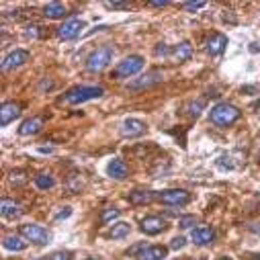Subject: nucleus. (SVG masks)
Masks as SVG:
<instances>
[{"instance_id":"nucleus-1","label":"nucleus","mask_w":260,"mask_h":260,"mask_svg":"<svg viewBox=\"0 0 260 260\" xmlns=\"http://www.w3.org/2000/svg\"><path fill=\"white\" fill-rule=\"evenodd\" d=\"M105 94V88L103 86H76L72 90H68L59 99V103L63 105H82L86 101H94V99H101Z\"/></svg>"},{"instance_id":"nucleus-11","label":"nucleus","mask_w":260,"mask_h":260,"mask_svg":"<svg viewBox=\"0 0 260 260\" xmlns=\"http://www.w3.org/2000/svg\"><path fill=\"white\" fill-rule=\"evenodd\" d=\"M168 230V221L160 215H150V217H144L142 219V232L146 236H158L162 232Z\"/></svg>"},{"instance_id":"nucleus-28","label":"nucleus","mask_w":260,"mask_h":260,"mask_svg":"<svg viewBox=\"0 0 260 260\" xmlns=\"http://www.w3.org/2000/svg\"><path fill=\"white\" fill-rule=\"evenodd\" d=\"M119 215H121V211H119V209H115V207H107V209H103V211H101V217H99V221H101L103 225H107V223L115 221Z\"/></svg>"},{"instance_id":"nucleus-23","label":"nucleus","mask_w":260,"mask_h":260,"mask_svg":"<svg viewBox=\"0 0 260 260\" xmlns=\"http://www.w3.org/2000/svg\"><path fill=\"white\" fill-rule=\"evenodd\" d=\"M205 103H207L205 96H201V99H197V101H190L188 105H184V113H186L188 117H192V119H197V117L203 113Z\"/></svg>"},{"instance_id":"nucleus-12","label":"nucleus","mask_w":260,"mask_h":260,"mask_svg":"<svg viewBox=\"0 0 260 260\" xmlns=\"http://www.w3.org/2000/svg\"><path fill=\"white\" fill-rule=\"evenodd\" d=\"M190 238L197 246H209V244L215 242L217 234H215V230L211 225H199V228H192Z\"/></svg>"},{"instance_id":"nucleus-7","label":"nucleus","mask_w":260,"mask_h":260,"mask_svg":"<svg viewBox=\"0 0 260 260\" xmlns=\"http://www.w3.org/2000/svg\"><path fill=\"white\" fill-rule=\"evenodd\" d=\"M162 80H164L162 72H158V70H152V72H146L142 78H136L134 82H129V84H127V90H132V92L148 90V88H154V86H158Z\"/></svg>"},{"instance_id":"nucleus-10","label":"nucleus","mask_w":260,"mask_h":260,"mask_svg":"<svg viewBox=\"0 0 260 260\" xmlns=\"http://www.w3.org/2000/svg\"><path fill=\"white\" fill-rule=\"evenodd\" d=\"M29 57H31V53H29L27 49H15V51H11V53L5 55V59H3V72H11V70L21 68L23 63L29 61Z\"/></svg>"},{"instance_id":"nucleus-24","label":"nucleus","mask_w":260,"mask_h":260,"mask_svg":"<svg viewBox=\"0 0 260 260\" xmlns=\"http://www.w3.org/2000/svg\"><path fill=\"white\" fill-rule=\"evenodd\" d=\"M174 59L176 61H188L190 59V55H192V47H190V43L188 41H182V43H178L176 47H174Z\"/></svg>"},{"instance_id":"nucleus-30","label":"nucleus","mask_w":260,"mask_h":260,"mask_svg":"<svg viewBox=\"0 0 260 260\" xmlns=\"http://www.w3.org/2000/svg\"><path fill=\"white\" fill-rule=\"evenodd\" d=\"M154 150H156V146H154V144H146V146H142V148L134 150V154H136L138 158H142V160H144V158H146L150 152H154Z\"/></svg>"},{"instance_id":"nucleus-47","label":"nucleus","mask_w":260,"mask_h":260,"mask_svg":"<svg viewBox=\"0 0 260 260\" xmlns=\"http://www.w3.org/2000/svg\"><path fill=\"white\" fill-rule=\"evenodd\" d=\"M256 158H258V162H260V152H258V156H256Z\"/></svg>"},{"instance_id":"nucleus-41","label":"nucleus","mask_w":260,"mask_h":260,"mask_svg":"<svg viewBox=\"0 0 260 260\" xmlns=\"http://www.w3.org/2000/svg\"><path fill=\"white\" fill-rule=\"evenodd\" d=\"M254 109H260V99H258V101L254 103Z\"/></svg>"},{"instance_id":"nucleus-2","label":"nucleus","mask_w":260,"mask_h":260,"mask_svg":"<svg viewBox=\"0 0 260 260\" xmlns=\"http://www.w3.org/2000/svg\"><path fill=\"white\" fill-rule=\"evenodd\" d=\"M242 117V111L230 103H217L211 111H209V119L211 123L219 125V127H230L234 125L238 119Z\"/></svg>"},{"instance_id":"nucleus-14","label":"nucleus","mask_w":260,"mask_h":260,"mask_svg":"<svg viewBox=\"0 0 260 260\" xmlns=\"http://www.w3.org/2000/svg\"><path fill=\"white\" fill-rule=\"evenodd\" d=\"M0 213H3L5 219H19L25 215V207L19 201L3 199V203H0Z\"/></svg>"},{"instance_id":"nucleus-6","label":"nucleus","mask_w":260,"mask_h":260,"mask_svg":"<svg viewBox=\"0 0 260 260\" xmlns=\"http://www.w3.org/2000/svg\"><path fill=\"white\" fill-rule=\"evenodd\" d=\"M21 236L27 240V242H33L37 246H45V244H51L53 236L51 232H47L45 228L37 225V223H25L21 225Z\"/></svg>"},{"instance_id":"nucleus-35","label":"nucleus","mask_w":260,"mask_h":260,"mask_svg":"<svg viewBox=\"0 0 260 260\" xmlns=\"http://www.w3.org/2000/svg\"><path fill=\"white\" fill-rule=\"evenodd\" d=\"M186 246V238L184 236H176V238H172V242H170V248L172 250H180V248H184Z\"/></svg>"},{"instance_id":"nucleus-45","label":"nucleus","mask_w":260,"mask_h":260,"mask_svg":"<svg viewBox=\"0 0 260 260\" xmlns=\"http://www.w3.org/2000/svg\"><path fill=\"white\" fill-rule=\"evenodd\" d=\"M84 260H99V258H84Z\"/></svg>"},{"instance_id":"nucleus-40","label":"nucleus","mask_w":260,"mask_h":260,"mask_svg":"<svg viewBox=\"0 0 260 260\" xmlns=\"http://www.w3.org/2000/svg\"><path fill=\"white\" fill-rule=\"evenodd\" d=\"M168 5H170L168 0H152V3H150V7H154V9H164Z\"/></svg>"},{"instance_id":"nucleus-5","label":"nucleus","mask_w":260,"mask_h":260,"mask_svg":"<svg viewBox=\"0 0 260 260\" xmlns=\"http://www.w3.org/2000/svg\"><path fill=\"white\" fill-rule=\"evenodd\" d=\"M192 199V194L184 188H166L162 192H158V201H162L164 205H170V207H184L188 205Z\"/></svg>"},{"instance_id":"nucleus-43","label":"nucleus","mask_w":260,"mask_h":260,"mask_svg":"<svg viewBox=\"0 0 260 260\" xmlns=\"http://www.w3.org/2000/svg\"><path fill=\"white\" fill-rule=\"evenodd\" d=\"M250 260H260V256H252V258H250Z\"/></svg>"},{"instance_id":"nucleus-16","label":"nucleus","mask_w":260,"mask_h":260,"mask_svg":"<svg viewBox=\"0 0 260 260\" xmlns=\"http://www.w3.org/2000/svg\"><path fill=\"white\" fill-rule=\"evenodd\" d=\"M43 123H45V119L43 117H31V119H25L23 123H21V127H19V134L21 136H37L41 129H43Z\"/></svg>"},{"instance_id":"nucleus-31","label":"nucleus","mask_w":260,"mask_h":260,"mask_svg":"<svg viewBox=\"0 0 260 260\" xmlns=\"http://www.w3.org/2000/svg\"><path fill=\"white\" fill-rule=\"evenodd\" d=\"M170 53H174L168 45H164V43H160V45H156V49H154V55L156 57H168Z\"/></svg>"},{"instance_id":"nucleus-46","label":"nucleus","mask_w":260,"mask_h":260,"mask_svg":"<svg viewBox=\"0 0 260 260\" xmlns=\"http://www.w3.org/2000/svg\"><path fill=\"white\" fill-rule=\"evenodd\" d=\"M37 260H49V258H37Z\"/></svg>"},{"instance_id":"nucleus-44","label":"nucleus","mask_w":260,"mask_h":260,"mask_svg":"<svg viewBox=\"0 0 260 260\" xmlns=\"http://www.w3.org/2000/svg\"><path fill=\"white\" fill-rule=\"evenodd\" d=\"M219 260H232V258H228V256H223V258H219Z\"/></svg>"},{"instance_id":"nucleus-26","label":"nucleus","mask_w":260,"mask_h":260,"mask_svg":"<svg viewBox=\"0 0 260 260\" xmlns=\"http://www.w3.org/2000/svg\"><path fill=\"white\" fill-rule=\"evenodd\" d=\"M82 188H84L82 176H80V174H70L68 180H66V190H68L70 194H76V192H80Z\"/></svg>"},{"instance_id":"nucleus-13","label":"nucleus","mask_w":260,"mask_h":260,"mask_svg":"<svg viewBox=\"0 0 260 260\" xmlns=\"http://www.w3.org/2000/svg\"><path fill=\"white\" fill-rule=\"evenodd\" d=\"M21 109H23V107H21L19 103H13V101L3 103V107H0V125L7 127V125H11L15 119H19Z\"/></svg>"},{"instance_id":"nucleus-18","label":"nucleus","mask_w":260,"mask_h":260,"mask_svg":"<svg viewBox=\"0 0 260 260\" xmlns=\"http://www.w3.org/2000/svg\"><path fill=\"white\" fill-rule=\"evenodd\" d=\"M127 172H129L127 164H125L123 160H119V158H115V160H111V162L107 164V174H109L111 178H115V180H123V178L127 176Z\"/></svg>"},{"instance_id":"nucleus-19","label":"nucleus","mask_w":260,"mask_h":260,"mask_svg":"<svg viewBox=\"0 0 260 260\" xmlns=\"http://www.w3.org/2000/svg\"><path fill=\"white\" fill-rule=\"evenodd\" d=\"M3 246L11 252H23L27 250V240L23 236H15V234H9L3 238Z\"/></svg>"},{"instance_id":"nucleus-42","label":"nucleus","mask_w":260,"mask_h":260,"mask_svg":"<svg viewBox=\"0 0 260 260\" xmlns=\"http://www.w3.org/2000/svg\"><path fill=\"white\" fill-rule=\"evenodd\" d=\"M190 260H207L205 256H199V258H190Z\"/></svg>"},{"instance_id":"nucleus-36","label":"nucleus","mask_w":260,"mask_h":260,"mask_svg":"<svg viewBox=\"0 0 260 260\" xmlns=\"http://www.w3.org/2000/svg\"><path fill=\"white\" fill-rule=\"evenodd\" d=\"M107 9H113V11H129V3H105Z\"/></svg>"},{"instance_id":"nucleus-22","label":"nucleus","mask_w":260,"mask_h":260,"mask_svg":"<svg viewBox=\"0 0 260 260\" xmlns=\"http://www.w3.org/2000/svg\"><path fill=\"white\" fill-rule=\"evenodd\" d=\"M43 15L47 19H63L68 15V9L63 7L61 3H49V5L43 7Z\"/></svg>"},{"instance_id":"nucleus-20","label":"nucleus","mask_w":260,"mask_h":260,"mask_svg":"<svg viewBox=\"0 0 260 260\" xmlns=\"http://www.w3.org/2000/svg\"><path fill=\"white\" fill-rule=\"evenodd\" d=\"M166 256H168V248L166 246H148L138 256V260H164Z\"/></svg>"},{"instance_id":"nucleus-33","label":"nucleus","mask_w":260,"mask_h":260,"mask_svg":"<svg viewBox=\"0 0 260 260\" xmlns=\"http://www.w3.org/2000/svg\"><path fill=\"white\" fill-rule=\"evenodd\" d=\"M41 35H43V31H41L39 25H29V27H27V37H31V39H39Z\"/></svg>"},{"instance_id":"nucleus-25","label":"nucleus","mask_w":260,"mask_h":260,"mask_svg":"<svg viewBox=\"0 0 260 260\" xmlns=\"http://www.w3.org/2000/svg\"><path fill=\"white\" fill-rule=\"evenodd\" d=\"M9 182H11L13 186H23V184H27V182H29V174H27V170H23V168L11 170V174H9Z\"/></svg>"},{"instance_id":"nucleus-21","label":"nucleus","mask_w":260,"mask_h":260,"mask_svg":"<svg viewBox=\"0 0 260 260\" xmlns=\"http://www.w3.org/2000/svg\"><path fill=\"white\" fill-rule=\"evenodd\" d=\"M129 234H132V225H129L127 221H117V223H113V228H109L107 238H111V240H121V238H127Z\"/></svg>"},{"instance_id":"nucleus-15","label":"nucleus","mask_w":260,"mask_h":260,"mask_svg":"<svg viewBox=\"0 0 260 260\" xmlns=\"http://www.w3.org/2000/svg\"><path fill=\"white\" fill-rule=\"evenodd\" d=\"M158 199V192L154 190H132L127 194V201L132 205H150Z\"/></svg>"},{"instance_id":"nucleus-3","label":"nucleus","mask_w":260,"mask_h":260,"mask_svg":"<svg viewBox=\"0 0 260 260\" xmlns=\"http://www.w3.org/2000/svg\"><path fill=\"white\" fill-rule=\"evenodd\" d=\"M144 57L142 55H129L123 61H119V66L113 70V78L115 80H125V78H132L138 72L144 70Z\"/></svg>"},{"instance_id":"nucleus-27","label":"nucleus","mask_w":260,"mask_h":260,"mask_svg":"<svg viewBox=\"0 0 260 260\" xmlns=\"http://www.w3.org/2000/svg\"><path fill=\"white\" fill-rule=\"evenodd\" d=\"M35 186H37L39 190H49V188H53V186H55V178H53L51 174L41 172V174H37V176H35Z\"/></svg>"},{"instance_id":"nucleus-38","label":"nucleus","mask_w":260,"mask_h":260,"mask_svg":"<svg viewBox=\"0 0 260 260\" xmlns=\"http://www.w3.org/2000/svg\"><path fill=\"white\" fill-rule=\"evenodd\" d=\"M72 215V207H63V211H59L57 215H55V219L59 221V219H68Z\"/></svg>"},{"instance_id":"nucleus-37","label":"nucleus","mask_w":260,"mask_h":260,"mask_svg":"<svg viewBox=\"0 0 260 260\" xmlns=\"http://www.w3.org/2000/svg\"><path fill=\"white\" fill-rule=\"evenodd\" d=\"M207 3L205 0H197V3H184V9L186 11H199V9H203Z\"/></svg>"},{"instance_id":"nucleus-8","label":"nucleus","mask_w":260,"mask_h":260,"mask_svg":"<svg viewBox=\"0 0 260 260\" xmlns=\"http://www.w3.org/2000/svg\"><path fill=\"white\" fill-rule=\"evenodd\" d=\"M84 29V21L80 19H68L63 21L59 27H57V37L63 39V41H70V39H76Z\"/></svg>"},{"instance_id":"nucleus-9","label":"nucleus","mask_w":260,"mask_h":260,"mask_svg":"<svg viewBox=\"0 0 260 260\" xmlns=\"http://www.w3.org/2000/svg\"><path fill=\"white\" fill-rule=\"evenodd\" d=\"M146 129L148 125L142 121V119H136V117H129L121 123V136L123 138H129V140H134V138H140L146 134Z\"/></svg>"},{"instance_id":"nucleus-4","label":"nucleus","mask_w":260,"mask_h":260,"mask_svg":"<svg viewBox=\"0 0 260 260\" xmlns=\"http://www.w3.org/2000/svg\"><path fill=\"white\" fill-rule=\"evenodd\" d=\"M113 55H115V49L111 45H103V47L94 49L86 59V70L88 72H103L113 61Z\"/></svg>"},{"instance_id":"nucleus-34","label":"nucleus","mask_w":260,"mask_h":260,"mask_svg":"<svg viewBox=\"0 0 260 260\" xmlns=\"http://www.w3.org/2000/svg\"><path fill=\"white\" fill-rule=\"evenodd\" d=\"M146 248H148V246H146V242H140V244H136V246L129 248V250H127V254H129V256H140Z\"/></svg>"},{"instance_id":"nucleus-39","label":"nucleus","mask_w":260,"mask_h":260,"mask_svg":"<svg viewBox=\"0 0 260 260\" xmlns=\"http://www.w3.org/2000/svg\"><path fill=\"white\" fill-rule=\"evenodd\" d=\"M53 86H55V84H53V80H47V78H45V80H43V82L39 84V92H45V90H51Z\"/></svg>"},{"instance_id":"nucleus-17","label":"nucleus","mask_w":260,"mask_h":260,"mask_svg":"<svg viewBox=\"0 0 260 260\" xmlns=\"http://www.w3.org/2000/svg\"><path fill=\"white\" fill-rule=\"evenodd\" d=\"M207 51L211 53V55H219V53H223V49L228 47V37L223 35V33H215V35H211L209 39H207Z\"/></svg>"},{"instance_id":"nucleus-29","label":"nucleus","mask_w":260,"mask_h":260,"mask_svg":"<svg viewBox=\"0 0 260 260\" xmlns=\"http://www.w3.org/2000/svg\"><path fill=\"white\" fill-rule=\"evenodd\" d=\"M178 225H180L182 230H190L192 225H197V217H194V215H184V217H180Z\"/></svg>"},{"instance_id":"nucleus-32","label":"nucleus","mask_w":260,"mask_h":260,"mask_svg":"<svg viewBox=\"0 0 260 260\" xmlns=\"http://www.w3.org/2000/svg\"><path fill=\"white\" fill-rule=\"evenodd\" d=\"M49 260H72V252H68V250H57V252H53V254L49 256Z\"/></svg>"}]
</instances>
